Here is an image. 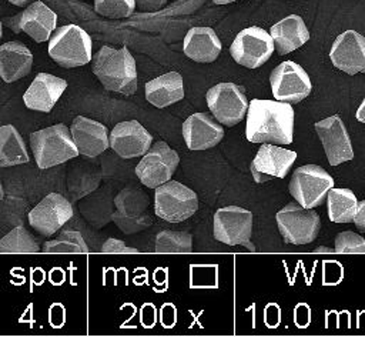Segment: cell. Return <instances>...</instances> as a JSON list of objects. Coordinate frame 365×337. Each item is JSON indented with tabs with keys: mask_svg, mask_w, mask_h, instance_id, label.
Returning a JSON list of instances; mask_svg holds the SVG:
<instances>
[{
	"mask_svg": "<svg viewBox=\"0 0 365 337\" xmlns=\"http://www.w3.org/2000/svg\"><path fill=\"white\" fill-rule=\"evenodd\" d=\"M294 109L291 103L251 99L247 110L245 137L251 143L291 144L294 139Z\"/></svg>",
	"mask_w": 365,
	"mask_h": 337,
	"instance_id": "cell-1",
	"label": "cell"
},
{
	"mask_svg": "<svg viewBox=\"0 0 365 337\" xmlns=\"http://www.w3.org/2000/svg\"><path fill=\"white\" fill-rule=\"evenodd\" d=\"M91 70L110 91L130 96L137 90L135 60L125 46L121 49L103 46L93 59Z\"/></svg>",
	"mask_w": 365,
	"mask_h": 337,
	"instance_id": "cell-2",
	"label": "cell"
},
{
	"mask_svg": "<svg viewBox=\"0 0 365 337\" xmlns=\"http://www.w3.org/2000/svg\"><path fill=\"white\" fill-rule=\"evenodd\" d=\"M30 147L37 167L41 170L63 164L80 156L70 129L63 123L33 131L30 134Z\"/></svg>",
	"mask_w": 365,
	"mask_h": 337,
	"instance_id": "cell-3",
	"label": "cell"
},
{
	"mask_svg": "<svg viewBox=\"0 0 365 337\" xmlns=\"http://www.w3.org/2000/svg\"><path fill=\"white\" fill-rule=\"evenodd\" d=\"M91 37L77 24L56 29L48 40V56L61 67L71 69L91 61Z\"/></svg>",
	"mask_w": 365,
	"mask_h": 337,
	"instance_id": "cell-4",
	"label": "cell"
},
{
	"mask_svg": "<svg viewBox=\"0 0 365 337\" xmlns=\"http://www.w3.org/2000/svg\"><path fill=\"white\" fill-rule=\"evenodd\" d=\"M154 190V213L168 223L184 221L198 210L197 193L182 183L168 180Z\"/></svg>",
	"mask_w": 365,
	"mask_h": 337,
	"instance_id": "cell-5",
	"label": "cell"
},
{
	"mask_svg": "<svg viewBox=\"0 0 365 337\" xmlns=\"http://www.w3.org/2000/svg\"><path fill=\"white\" fill-rule=\"evenodd\" d=\"M275 221L282 236V240L288 244L302 246L312 243L321 227V220L314 208H307L297 201L285 204L277 214Z\"/></svg>",
	"mask_w": 365,
	"mask_h": 337,
	"instance_id": "cell-6",
	"label": "cell"
},
{
	"mask_svg": "<svg viewBox=\"0 0 365 337\" xmlns=\"http://www.w3.org/2000/svg\"><path fill=\"white\" fill-rule=\"evenodd\" d=\"M332 187L334 178L325 168L317 164H305L294 170L288 190L297 203L307 208H315L327 200Z\"/></svg>",
	"mask_w": 365,
	"mask_h": 337,
	"instance_id": "cell-7",
	"label": "cell"
},
{
	"mask_svg": "<svg viewBox=\"0 0 365 337\" xmlns=\"http://www.w3.org/2000/svg\"><path fill=\"white\" fill-rule=\"evenodd\" d=\"M212 234L217 241L227 246H244L254 251L251 243L252 213L240 206L221 207L214 213Z\"/></svg>",
	"mask_w": 365,
	"mask_h": 337,
	"instance_id": "cell-8",
	"label": "cell"
},
{
	"mask_svg": "<svg viewBox=\"0 0 365 337\" xmlns=\"http://www.w3.org/2000/svg\"><path fill=\"white\" fill-rule=\"evenodd\" d=\"M207 106L214 119L224 126L238 124L247 114L248 99L244 89L234 83H218L205 94Z\"/></svg>",
	"mask_w": 365,
	"mask_h": 337,
	"instance_id": "cell-9",
	"label": "cell"
},
{
	"mask_svg": "<svg viewBox=\"0 0 365 337\" xmlns=\"http://www.w3.org/2000/svg\"><path fill=\"white\" fill-rule=\"evenodd\" d=\"M178 163V153L165 141H157L141 156V160L135 166V174L145 187L155 188L173 177Z\"/></svg>",
	"mask_w": 365,
	"mask_h": 337,
	"instance_id": "cell-10",
	"label": "cell"
},
{
	"mask_svg": "<svg viewBox=\"0 0 365 337\" xmlns=\"http://www.w3.org/2000/svg\"><path fill=\"white\" fill-rule=\"evenodd\" d=\"M275 44L271 34L258 27L251 26L241 30L230 46L231 57L247 69L262 66L274 53Z\"/></svg>",
	"mask_w": 365,
	"mask_h": 337,
	"instance_id": "cell-11",
	"label": "cell"
},
{
	"mask_svg": "<svg viewBox=\"0 0 365 337\" xmlns=\"http://www.w3.org/2000/svg\"><path fill=\"white\" fill-rule=\"evenodd\" d=\"M271 91L275 100L287 103H299L309 96L312 84L308 73L295 61L285 60L279 63L269 74Z\"/></svg>",
	"mask_w": 365,
	"mask_h": 337,
	"instance_id": "cell-12",
	"label": "cell"
},
{
	"mask_svg": "<svg viewBox=\"0 0 365 337\" xmlns=\"http://www.w3.org/2000/svg\"><path fill=\"white\" fill-rule=\"evenodd\" d=\"M114 204L117 210L111 218L125 234H133L151 226V217L145 213L150 204L145 193L137 188H124L115 196Z\"/></svg>",
	"mask_w": 365,
	"mask_h": 337,
	"instance_id": "cell-13",
	"label": "cell"
},
{
	"mask_svg": "<svg viewBox=\"0 0 365 337\" xmlns=\"http://www.w3.org/2000/svg\"><path fill=\"white\" fill-rule=\"evenodd\" d=\"M71 203L60 193H50L27 214L29 224L43 236H53L73 217Z\"/></svg>",
	"mask_w": 365,
	"mask_h": 337,
	"instance_id": "cell-14",
	"label": "cell"
},
{
	"mask_svg": "<svg viewBox=\"0 0 365 337\" xmlns=\"http://www.w3.org/2000/svg\"><path fill=\"white\" fill-rule=\"evenodd\" d=\"M14 33H26L34 41H47L57 26V14L43 1H33L21 13L6 20Z\"/></svg>",
	"mask_w": 365,
	"mask_h": 337,
	"instance_id": "cell-15",
	"label": "cell"
},
{
	"mask_svg": "<svg viewBox=\"0 0 365 337\" xmlns=\"http://www.w3.org/2000/svg\"><path fill=\"white\" fill-rule=\"evenodd\" d=\"M295 160V151L271 143H262L251 161L250 170L255 183H265L272 178H284Z\"/></svg>",
	"mask_w": 365,
	"mask_h": 337,
	"instance_id": "cell-16",
	"label": "cell"
},
{
	"mask_svg": "<svg viewBox=\"0 0 365 337\" xmlns=\"http://www.w3.org/2000/svg\"><path fill=\"white\" fill-rule=\"evenodd\" d=\"M314 127L331 166L335 167L354 159L349 134L342 119L338 114L317 121Z\"/></svg>",
	"mask_w": 365,
	"mask_h": 337,
	"instance_id": "cell-17",
	"label": "cell"
},
{
	"mask_svg": "<svg viewBox=\"0 0 365 337\" xmlns=\"http://www.w3.org/2000/svg\"><path fill=\"white\" fill-rule=\"evenodd\" d=\"M331 63L346 74H365V36L356 30H345L336 36L329 51Z\"/></svg>",
	"mask_w": 365,
	"mask_h": 337,
	"instance_id": "cell-18",
	"label": "cell"
},
{
	"mask_svg": "<svg viewBox=\"0 0 365 337\" xmlns=\"http://www.w3.org/2000/svg\"><path fill=\"white\" fill-rule=\"evenodd\" d=\"M110 147L121 159L141 157L153 144V136L137 120L120 121L110 131Z\"/></svg>",
	"mask_w": 365,
	"mask_h": 337,
	"instance_id": "cell-19",
	"label": "cell"
},
{
	"mask_svg": "<svg viewBox=\"0 0 365 337\" xmlns=\"http://www.w3.org/2000/svg\"><path fill=\"white\" fill-rule=\"evenodd\" d=\"M70 133L78 154L84 157H97L110 146L107 127L103 123L84 116H77L71 121Z\"/></svg>",
	"mask_w": 365,
	"mask_h": 337,
	"instance_id": "cell-20",
	"label": "cell"
},
{
	"mask_svg": "<svg viewBox=\"0 0 365 337\" xmlns=\"http://www.w3.org/2000/svg\"><path fill=\"white\" fill-rule=\"evenodd\" d=\"M182 137L190 150H207L222 140L224 129L210 114L194 113L182 123Z\"/></svg>",
	"mask_w": 365,
	"mask_h": 337,
	"instance_id": "cell-21",
	"label": "cell"
},
{
	"mask_svg": "<svg viewBox=\"0 0 365 337\" xmlns=\"http://www.w3.org/2000/svg\"><path fill=\"white\" fill-rule=\"evenodd\" d=\"M67 87V81L48 73H38L29 89L23 94L27 109L48 113L61 97Z\"/></svg>",
	"mask_w": 365,
	"mask_h": 337,
	"instance_id": "cell-22",
	"label": "cell"
},
{
	"mask_svg": "<svg viewBox=\"0 0 365 337\" xmlns=\"http://www.w3.org/2000/svg\"><path fill=\"white\" fill-rule=\"evenodd\" d=\"M33 53L21 41H6L0 46V77L13 83L31 71Z\"/></svg>",
	"mask_w": 365,
	"mask_h": 337,
	"instance_id": "cell-23",
	"label": "cell"
},
{
	"mask_svg": "<svg viewBox=\"0 0 365 337\" xmlns=\"http://www.w3.org/2000/svg\"><path fill=\"white\" fill-rule=\"evenodd\" d=\"M269 34L274 40L278 54L291 53L309 40V30L298 14H289L272 24Z\"/></svg>",
	"mask_w": 365,
	"mask_h": 337,
	"instance_id": "cell-24",
	"label": "cell"
},
{
	"mask_svg": "<svg viewBox=\"0 0 365 337\" xmlns=\"http://www.w3.org/2000/svg\"><path fill=\"white\" fill-rule=\"evenodd\" d=\"M182 51L197 63H211L221 53V41L211 27H192L184 37Z\"/></svg>",
	"mask_w": 365,
	"mask_h": 337,
	"instance_id": "cell-25",
	"label": "cell"
},
{
	"mask_svg": "<svg viewBox=\"0 0 365 337\" xmlns=\"http://www.w3.org/2000/svg\"><path fill=\"white\" fill-rule=\"evenodd\" d=\"M184 97L182 77L177 71H168L145 83V99L158 109L174 104Z\"/></svg>",
	"mask_w": 365,
	"mask_h": 337,
	"instance_id": "cell-26",
	"label": "cell"
},
{
	"mask_svg": "<svg viewBox=\"0 0 365 337\" xmlns=\"http://www.w3.org/2000/svg\"><path fill=\"white\" fill-rule=\"evenodd\" d=\"M29 161L27 147L13 124L0 126V167H13Z\"/></svg>",
	"mask_w": 365,
	"mask_h": 337,
	"instance_id": "cell-27",
	"label": "cell"
},
{
	"mask_svg": "<svg viewBox=\"0 0 365 337\" xmlns=\"http://www.w3.org/2000/svg\"><path fill=\"white\" fill-rule=\"evenodd\" d=\"M325 201L328 208V217L332 223H336V224L352 223L354 214L358 206V200L354 191H351L349 188L332 187L328 191Z\"/></svg>",
	"mask_w": 365,
	"mask_h": 337,
	"instance_id": "cell-28",
	"label": "cell"
},
{
	"mask_svg": "<svg viewBox=\"0 0 365 337\" xmlns=\"http://www.w3.org/2000/svg\"><path fill=\"white\" fill-rule=\"evenodd\" d=\"M0 251L3 253H37L40 246L36 238L26 230L24 226L19 224L4 237L0 238Z\"/></svg>",
	"mask_w": 365,
	"mask_h": 337,
	"instance_id": "cell-29",
	"label": "cell"
},
{
	"mask_svg": "<svg viewBox=\"0 0 365 337\" xmlns=\"http://www.w3.org/2000/svg\"><path fill=\"white\" fill-rule=\"evenodd\" d=\"M154 250L157 253H190L192 250V236L187 231L163 230L155 236Z\"/></svg>",
	"mask_w": 365,
	"mask_h": 337,
	"instance_id": "cell-30",
	"label": "cell"
},
{
	"mask_svg": "<svg viewBox=\"0 0 365 337\" xmlns=\"http://www.w3.org/2000/svg\"><path fill=\"white\" fill-rule=\"evenodd\" d=\"M44 253H87V244L77 230H64L56 238L48 240L41 248Z\"/></svg>",
	"mask_w": 365,
	"mask_h": 337,
	"instance_id": "cell-31",
	"label": "cell"
},
{
	"mask_svg": "<svg viewBox=\"0 0 365 337\" xmlns=\"http://www.w3.org/2000/svg\"><path fill=\"white\" fill-rule=\"evenodd\" d=\"M94 10L108 19H123L134 13L135 0H94Z\"/></svg>",
	"mask_w": 365,
	"mask_h": 337,
	"instance_id": "cell-32",
	"label": "cell"
},
{
	"mask_svg": "<svg viewBox=\"0 0 365 337\" xmlns=\"http://www.w3.org/2000/svg\"><path fill=\"white\" fill-rule=\"evenodd\" d=\"M334 250L336 253L364 254L365 253V238L362 236H359L358 233H354V231H349V230L341 231L335 237Z\"/></svg>",
	"mask_w": 365,
	"mask_h": 337,
	"instance_id": "cell-33",
	"label": "cell"
},
{
	"mask_svg": "<svg viewBox=\"0 0 365 337\" xmlns=\"http://www.w3.org/2000/svg\"><path fill=\"white\" fill-rule=\"evenodd\" d=\"M103 253H114V254H135L138 253L137 248L128 247L124 241L118 238H107L101 246Z\"/></svg>",
	"mask_w": 365,
	"mask_h": 337,
	"instance_id": "cell-34",
	"label": "cell"
},
{
	"mask_svg": "<svg viewBox=\"0 0 365 337\" xmlns=\"http://www.w3.org/2000/svg\"><path fill=\"white\" fill-rule=\"evenodd\" d=\"M165 3L167 0H135V9L141 11H157Z\"/></svg>",
	"mask_w": 365,
	"mask_h": 337,
	"instance_id": "cell-35",
	"label": "cell"
},
{
	"mask_svg": "<svg viewBox=\"0 0 365 337\" xmlns=\"http://www.w3.org/2000/svg\"><path fill=\"white\" fill-rule=\"evenodd\" d=\"M352 221H354L355 227H356L359 231L365 233V200L358 201L356 211H355V214H354V220H352Z\"/></svg>",
	"mask_w": 365,
	"mask_h": 337,
	"instance_id": "cell-36",
	"label": "cell"
},
{
	"mask_svg": "<svg viewBox=\"0 0 365 337\" xmlns=\"http://www.w3.org/2000/svg\"><path fill=\"white\" fill-rule=\"evenodd\" d=\"M355 117H356L358 121L365 124V97L362 99V101H361V104H359V107H358V110L355 113Z\"/></svg>",
	"mask_w": 365,
	"mask_h": 337,
	"instance_id": "cell-37",
	"label": "cell"
},
{
	"mask_svg": "<svg viewBox=\"0 0 365 337\" xmlns=\"http://www.w3.org/2000/svg\"><path fill=\"white\" fill-rule=\"evenodd\" d=\"M11 4H14V6H19V7H21V6H26V4H29V3H33V1H36V0H9Z\"/></svg>",
	"mask_w": 365,
	"mask_h": 337,
	"instance_id": "cell-38",
	"label": "cell"
},
{
	"mask_svg": "<svg viewBox=\"0 0 365 337\" xmlns=\"http://www.w3.org/2000/svg\"><path fill=\"white\" fill-rule=\"evenodd\" d=\"M332 251H335V250H332V248H329V247H324V246L315 248V253H332Z\"/></svg>",
	"mask_w": 365,
	"mask_h": 337,
	"instance_id": "cell-39",
	"label": "cell"
},
{
	"mask_svg": "<svg viewBox=\"0 0 365 337\" xmlns=\"http://www.w3.org/2000/svg\"><path fill=\"white\" fill-rule=\"evenodd\" d=\"M215 4H228V3H232V1H237V0H212Z\"/></svg>",
	"mask_w": 365,
	"mask_h": 337,
	"instance_id": "cell-40",
	"label": "cell"
},
{
	"mask_svg": "<svg viewBox=\"0 0 365 337\" xmlns=\"http://www.w3.org/2000/svg\"><path fill=\"white\" fill-rule=\"evenodd\" d=\"M4 197V190H3V184H1V180H0V201L3 200Z\"/></svg>",
	"mask_w": 365,
	"mask_h": 337,
	"instance_id": "cell-41",
	"label": "cell"
},
{
	"mask_svg": "<svg viewBox=\"0 0 365 337\" xmlns=\"http://www.w3.org/2000/svg\"><path fill=\"white\" fill-rule=\"evenodd\" d=\"M1 36H3V26H1V21H0V39H1Z\"/></svg>",
	"mask_w": 365,
	"mask_h": 337,
	"instance_id": "cell-42",
	"label": "cell"
}]
</instances>
